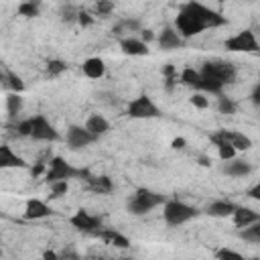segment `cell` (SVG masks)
<instances>
[{"label": "cell", "instance_id": "7402d4cb", "mask_svg": "<svg viewBox=\"0 0 260 260\" xmlns=\"http://www.w3.org/2000/svg\"><path fill=\"white\" fill-rule=\"evenodd\" d=\"M221 134L236 146V150H250L252 148V138L244 132H238V130H221Z\"/></svg>", "mask_w": 260, "mask_h": 260}, {"label": "cell", "instance_id": "b9f144b4", "mask_svg": "<svg viewBox=\"0 0 260 260\" xmlns=\"http://www.w3.org/2000/svg\"><path fill=\"white\" fill-rule=\"evenodd\" d=\"M77 14H79V12H73L71 8H67V10H63V20L73 22V20H77Z\"/></svg>", "mask_w": 260, "mask_h": 260}, {"label": "cell", "instance_id": "9a60e30c", "mask_svg": "<svg viewBox=\"0 0 260 260\" xmlns=\"http://www.w3.org/2000/svg\"><path fill=\"white\" fill-rule=\"evenodd\" d=\"M26 160L18 156L8 144L0 146V169H26Z\"/></svg>", "mask_w": 260, "mask_h": 260}, {"label": "cell", "instance_id": "f1b7e54d", "mask_svg": "<svg viewBox=\"0 0 260 260\" xmlns=\"http://www.w3.org/2000/svg\"><path fill=\"white\" fill-rule=\"evenodd\" d=\"M2 81H4V85H8L12 91H22L24 89V83H22V79L16 75V73H12V71H6L4 75H2Z\"/></svg>", "mask_w": 260, "mask_h": 260}, {"label": "cell", "instance_id": "277c9868", "mask_svg": "<svg viewBox=\"0 0 260 260\" xmlns=\"http://www.w3.org/2000/svg\"><path fill=\"white\" fill-rule=\"evenodd\" d=\"M181 10L189 12L193 18H197L205 28H209V26H221V24H225V22H228V18H225V16H221L219 12H215V10H211V8L203 6V4H199V2H195V0L187 2Z\"/></svg>", "mask_w": 260, "mask_h": 260}, {"label": "cell", "instance_id": "4fadbf2b", "mask_svg": "<svg viewBox=\"0 0 260 260\" xmlns=\"http://www.w3.org/2000/svg\"><path fill=\"white\" fill-rule=\"evenodd\" d=\"M185 45V39L179 35V30L177 28H173V26H165L162 28V32L158 35V47L162 49V51H173V49H179V47H183Z\"/></svg>", "mask_w": 260, "mask_h": 260}, {"label": "cell", "instance_id": "f546056e", "mask_svg": "<svg viewBox=\"0 0 260 260\" xmlns=\"http://www.w3.org/2000/svg\"><path fill=\"white\" fill-rule=\"evenodd\" d=\"M16 12H18L20 16H26V18H35V16H39V6H37V2H32V0H26V2H20V4H18Z\"/></svg>", "mask_w": 260, "mask_h": 260}, {"label": "cell", "instance_id": "ee69618b", "mask_svg": "<svg viewBox=\"0 0 260 260\" xmlns=\"http://www.w3.org/2000/svg\"><path fill=\"white\" fill-rule=\"evenodd\" d=\"M43 169H45V162H37V165H35V169H30V173H32V177H37V175H41V173H43Z\"/></svg>", "mask_w": 260, "mask_h": 260}, {"label": "cell", "instance_id": "7a4b0ae2", "mask_svg": "<svg viewBox=\"0 0 260 260\" xmlns=\"http://www.w3.org/2000/svg\"><path fill=\"white\" fill-rule=\"evenodd\" d=\"M199 215V211L179 199H169L162 203V217L169 225H181V223H187L191 219H195Z\"/></svg>", "mask_w": 260, "mask_h": 260}, {"label": "cell", "instance_id": "7bdbcfd3", "mask_svg": "<svg viewBox=\"0 0 260 260\" xmlns=\"http://www.w3.org/2000/svg\"><path fill=\"white\" fill-rule=\"evenodd\" d=\"M162 75L167 77V79H175V67L169 63V65H165L162 67Z\"/></svg>", "mask_w": 260, "mask_h": 260}, {"label": "cell", "instance_id": "4316f807", "mask_svg": "<svg viewBox=\"0 0 260 260\" xmlns=\"http://www.w3.org/2000/svg\"><path fill=\"white\" fill-rule=\"evenodd\" d=\"M240 236L244 240H248V242L260 244V219L254 221V223H250V225H246V228H242V234Z\"/></svg>", "mask_w": 260, "mask_h": 260}, {"label": "cell", "instance_id": "44dd1931", "mask_svg": "<svg viewBox=\"0 0 260 260\" xmlns=\"http://www.w3.org/2000/svg\"><path fill=\"white\" fill-rule=\"evenodd\" d=\"M238 205H234L232 201H225V199H217V201H211L207 205V213L211 217H228L236 211Z\"/></svg>", "mask_w": 260, "mask_h": 260}, {"label": "cell", "instance_id": "cb8c5ba5", "mask_svg": "<svg viewBox=\"0 0 260 260\" xmlns=\"http://www.w3.org/2000/svg\"><path fill=\"white\" fill-rule=\"evenodd\" d=\"M250 171H252V167L248 162L236 160V158L225 160V167H223V173L230 177H246V175H250Z\"/></svg>", "mask_w": 260, "mask_h": 260}, {"label": "cell", "instance_id": "8992f818", "mask_svg": "<svg viewBox=\"0 0 260 260\" xmlns=\"http://www.w3.org/2000/svg\"><path fill=\"white\" fill-rule=\"evenodd\" d=\"M201 73L203 75H209V77H215L223 85L234 83V79H236V67L230 61H221V59L205 61L203 67H201Z\"/></svg>", "mask_w": 260, "mask_h": 260}, {"label": "cell", "instance_id": "ab89813d", "mask_svg": "<svg viewBox=\"0 0 260 260\" xmlns=\"http://www.w3.org/2000/svg\"><path fill=\"white\" fill-rule=\"evenodd\" d=\"M187 146V140L183 138V136H177V138H173V142H171V148H175V150H181V148H185Z\"/></svg>", "mask_w": 260, "mask_h": 260}, {"label": "cell", "instance_id": "ffe728a7", "mask_svg": "<svg viewBox=\"0 0 260 260\" xmlns=\"http://www.w3.org/2000/svg\"><path fill=\"white\" fill-rule=\"evenodd\" d=\"M85 181H87V189H89V191H93V193H98V195L110 193V191L114 189L112 179H110V177H106V175H102V177H93V175H89Z\"/></svg>", "mask_w": 260, "mask_h": 260}, {"label": "cell", "instance_id": "1f68e13d", "mask_svg": "<svg viewBox=\"0 0 260 260\" xmlns=\"http://www.w3.org/2000/svg\"><path fill=\"white\" fill-rule=\"evenodd\" d=\"M217 108H219V112L221 114H236V102L232 100V98H225V95H221L219 93V98H217Z\"/></svg>", "mask_w": 260, "mask_h": 260}, {"label": "cell", "instance_id": "e0dca14e", "mask_svg": "<svg viewBox=\"0 0 260 260\" xmlns=\"http://www.w3.org/2000/svg\"><path fill=\"white\" fill-rule=\"evenodd\" d=\"M81 71H83V75H87L89 79H100V77H104V73H106V63H104V59H100V57H89V59L83 61Z\"/></svg>", "mask_w": 260, "mask_h": 260}, {"label": "cell", "instance_id": "60d3db41", "mask_svg": "<svg viewBox=\"0 0 260 260\" xmlns=\"http://www.w3.org/2000/svg\"><path fill=\"white\" fill-rule=\"evenodd\" d=\"M248 197L254 199V201H260V183H256L254 187L248 189Z\"/></svg>", "mask_w": 260, "mask_h": 260}, {"label": "cell", "instance_id": "d590c367", "mask_svg": "<svg viewBox=\"0 0 260 260\" xmlns=\"http://www.w3.org/2000/svg\"><path fill=\"white\" fill-rule=\"evenodd\" d=\"M16 132H18L20 136H30V132H32V118L20 120V122L16 124Z\"/></svg>", "mask_w": 260, "mask_h": 260}, {"label": "cell", "instance_id": "e575fe53", "mask_svg": "<svg viewBox=\"0 0 260 260\" xmlns=\"http://www.w3.org/2000/svg\"><path fill=\"white\" fill-rule=\"evenodd\" d=\"M112 10H114V2H112V0H98V2H95V12H98V14L108 16Z\"/></svg>", "mask_w": 260, "mask_h": 260}, {"label": "cell", "instance_id": "ac0fdd59", "mask_svg": "<svg viewBox=\"0 0 260 260\" xmlns=\"http://www.w3.org/2000/svg\"><path fill=\"white\" fill-rule=\"evenodd\" d=\"M95 236L102 238L106 244H110V246H114V248H122V250H124V248L130 246V240H128L124 234L116 232V230H100Z\"/></svg>", "mask_w": 260, "mask_h": 260}, {"label": "cell", "instance_id": "8fae6325", "mask_svg": "<svg viewBox=\"0 0 260 260\" xmlns=\"http://www.w3.org/2000/svg\"><path fill=\"white\" fill-rule=\"evenodd\" d=\"M30 136L35 140H45V142H55L59 140V132L55 130V126L45 118V116H32V132Z\"/></svg>", "mask_w": 260, "mask_h": 260}, {"label": "cell", "instance_id": "5b68a950", "mask_svg": "<svg viewBox=\"0 0 260 260\" xmlns=\"http://www.w3.org/2000/svg\"><path fill=\"white\" fill-rule=\"evenodd\" d=\"M126 114H128V118H134V120H150V118H158L160 110L146 93H142L128 104Z\"/></svg>", "mask_w": 260, "mask_h": 260}, {"label": "cell", "instance_id": "6da1fadb", "mask_svg": "<svg viewBox=\"0 0 260 260\" xmlns=\"http://www.w3.org/2000/svg\"><path fill=\"white\" fill-rule=\"evenodd\" d=\"M165 201H167V199H165L160 193H154V191H150V189L140 187V189H136V193L128 199L126 207H128V211H130L132 215H144V213H148L150 209H154L156 205H162Z\"/></svg>", "mask_w": 260, "mask_h": 260}, {"label": "cell", "instance_id": "7c38bea8", "mask_svg": "<svg viewBox=\"0 0 260 260\" xmlns=\"http://www.w3.org/2000/svg\"><path fill=\"white\" fill-rule=\"evenodd\" d=\"M53 215V209L49 203H45L43 199H28L26 205H24V217L26 219H43V217H49Z\"/></svg>", "mask_w": 260, "mask_h": 260}, {"label": "cell", "instance_id": "d4e9b609", "mask_svg": "<svg viewBox=\"0 0 260 260\" xmlns=\"http://www.w3.org/2000/svg\"><path fill=\"white\" fill-rule=\"evenodd\" d=\"M179 79H181L183 85H189V87L199 89V85H201V71H195L193 67H185V69L181 71Z\"/></svg>", "mask_w": 260, "mask_h": 260}, {"label": "cell", "instance_id": "c3c4849f", "mask_svg": "<svg viewBox=\"0 0 260 260\" xmlns=\"http://www.w3.org/2000/svg\"><path fill=\"white\" fill-rule=\"evenodd\" d=\"M217 2H219V4H223V2H225V0H217Z\"/></svg>", "mask_w": 260, "mask_h": 260}, {"label": "cell", "instance_id": "ba28073f", "mask_svg": "<svg viewBox=\"0 0 260 260\" xmlns=\"http://www.w3.org/2000/svg\"><path fill=\"white\" fill-rule=\"evenodd\" d=\"M69 223L83 232V234H98L100 232V225H102V219L98 215H91L87 209H77L71 217H69Z\"/></svg>", "mask_w": 260, "mask_h": 260}, {"label": "cell", "instance_id": "bcb514c9", "mask_svg": "<svg viewBox=\"0 0 260 260\" xmlns=\"http://www.w3.org/2000/svg\"><path fill=\"white\" fill-rule=\"evenodd\" d=\"M152 39H154L152 30H142V41H144V43H148V41H152Z\"/></svg>", "mask_w": 260, "mask_h": 260}, {"label": "cell", "instance_id": "d6a6232c", "mask_svg": "<svg viewBox=\"0 0 260 260\" xmlns=\"http://www.w3.org/2000/svg\"><path fill=\"white\" fill-rule=\"evenodd\" d=\"M51 185V197H63L67 191H69V183L67 181H53V183H49Z\"/></svg>", "mask_w": 260, "mask_h": 260}, {"label": "cell", "instance_id": "3957f363", "mask_svg": "<svg viewBox=\"0 0 260 260\" xmlns=\"http://www.w3.org/2000/svg\"><path fill=\"white\" fill-rule=\"evenodd\" d=\"M81 179V177H89V173L85 169H75L71 167L63 156H53L51 162H49V169L45 173V179L47 183H53V181H69V179Z\"/></svg>", "mask_w": 260, "mask_h": 260}, {"label": "cell", "instance_id": "30bf717a", "mask_svg": "<svg viewBox=\"0 0 260 260\" xmlns=\"http://www.w3.org/2000/svg\"><path fill=\"white\" fill-rule=\"evenodd\" d=\"M175 28L179 30V35L183 39H191V37H195V35L205 30V26L197 18H193L189 12H185V10H179V14L175 18Z\"/></svg>", "mask_w": 260, "mask_h": 260}, {"label": "cell", "instance_id": "f35d334b", "mask_svg": "<svg viewBox=\"0 0 260 260\" xmlns=\"http://www.w3.org/2000/svg\"><path fill=\"white\" fill-rule=\"evenodd\" d=\"M250 100H252L254 106H260V81L254 85V89H252V93H250Z\"/></svg>", "mask_w": 260, "mask_h": 260}, {"label": "cell", "instance_id": "83f0119b", "mask_svg": "<svg viewBox=\"0 0 260 260\" xmlns=\"http://www.w3.org/2000/svg\"><path fill=\"white\" fill-rule=\"evenodd\" d=\"M6 108H8V114L10 116H16L20 110H22V98L18 91H12L6 95Z\"/></svg>", "mask_w": 260, "mask_h": 260}, {"label": "cell", "instance_id": "5bb4252c", "mask_svg": "<svg viewBox=\"0 0 260 260\" xmlns=\"http://www.w3.org/2000/svg\"><path fill=\"white\" fill-rule=\"evenodd\" d=\"M120 49H122L124 55H130V57H144V55H148V43H144L142 39H134V37L120 39Z\"/></svg>", "mask_w": 260, "mask_h": 260}, {"label": "cell", "instance_id": "2e32d148", "mask_svg": "<svg viewBox=\"0 0 260 260\" xmlns=\"http://www.w3.org/2000/svg\"><path fill=\"white\" fill-rule=\"evenodd\" d=\"M211 142L215 144V148H217V156L221 158V160H232V158H236V146L221 134V130H217L215 134H211Z\"/></svg>", "mask_w": 260, "mask_h": 260}, {"label": "cell", "instance_id": "836d02e7", "mask_svg": "<svg viewBox=\"0 0 260 260\" xmlns=\"http://www.w3.org/2000/svg\"><path fill=\"white\" fill-rule=\"evenodd\" d=\"M215 258H219V260H242V254L234 252L230 248H221V250L215 252Z\"/></svg>", "mask_w": 260, "mask_h": 260}, {"label": "cell", "instance_id": "9c48e42d", "mask_svg": "<svg viewBox=\"0 0 260 260\" xmlns=\"http://www.w3.org/2000/svg\"><path fill=\"white\" fill-rule=\"evenodd\" d=\"M98 136L91 134L85 126H69L67 132H65V142L69 144V148L73 150H79V148H85L89 146L91 142H95Z\"/></svg>", "mask_w": 260, "mask_h": 260}, {"label": "cell", "instance_id": "74e56055", "mask_svg": "<svg viewBox=\"0 0 260 260\" xmlns=\"http://www.w3.org/2000/svg\"><path fill=\"white\" fill-rule=\"evenodd\" d=\"M77 22H79L81 26H89V24H93V16H91L89 12H85V10H79V14H77Z\"/></svg>", "mask_w": 260, "mask_h": 260}, {"label": "cell", "instance_id": "4dcf8cb0", "mask_svg": "<svg viewBox=\"0 0 260 260\" xmlns=\"http://www.w3.org/2000/svg\"><path fill=\"white\" fill-rule=\"evenodd\" d=\"M65 69H67V63L61 61V59H51V61H47V67H45V71H47L49 77H57V75H61Z\"/></svg>", "mask_w": 260, "mask_h": 260}, {"label": "cell", "instance_id": "7dc6e473", "mask_svg": "<svg viewBox=\"0 0 260 260\" xmlns=\"http://www.w3.org/2000/svg\"><path fill=\"white\" fill-rule=\"evenodd\" d=\"M199 165H203V167H209V158H207V156H199Z\"/></svg>", "mask_w": 260, "mask_h": 260}, {"label": "cell", "instance_id": "603a6c76", "mask_svg": "<svg viewBox=\"0 0 260 260\" xmlns=\"http://www.w3.org/2000/svg\"><path fill=\"white\" fill-rule=\"evenodd\" d=\"M85 128H87L91 134L102 136V134H106V132L110 130V122H108L104 116H100V114H91V116L87 118V122H85Z\"/></svg>", "mask_w": 260, "mask_h": 260}, {"label": "cell", "instance_id": "d6986e66", "mask_svg": "<svg viewBox=\"0 0 260 260\" xmlns=\"http://www.w3.org/2000/svg\"><path fill=\"white\" fill-rule=\"evenodd\" d=\"M232 217H234L236 228H246V225L258 221L260 219V213L254 211V209H250V207H236V211L232 213Z\"/></svg>", "mask_w": 260, "mask_h": 260}, {"label": "cell", "instance_id": "8d00e7d4", "mask_svg": "<svg viewBox=\"0 0 260 260\" xmlns=\"http://www.w3.org/2000/svg\"><path fill=\"white\" fill-rule=\"evenodd\" d=\"M189 102H191V106H195V108H199V110H205V108L209 106V102H207V98H205L203 93H193V95L189 98Z\"/></svg>", "mask_w": 260, "mask_h": 260}, {"label": "cell", "instance_id": "484cf974", "mask_svg": "<svg viewBox=\"0 0 260 260\" xmlns=\"http://www.w3.org/2000/svg\"><path fill=\"white\" fill-rule=\"evenodd\" d=\"M223 87H225V85H223L221 81H217L215 77H209V75H203V73H201V85H199V89H203V91H209V93H215V95H219Z\"/></svg>", "mask_w": 260, "mask_h": 260}, {"label": "cell", "instance_id": "f6af8a7d", "mask_svg": "<svg viewBox=\"0 0 260 260\" xmlns=\"http://www.w3.org/2000/svg\"><path fill=\"white\" fill-rule=\"evenodd\" d=\"M43 258H51V260H57V258H61V254H57V252H53V250H47V252H43Z\"/></svg>", "mask_w": 260, "mask_h": 260}, {"label": "cell", "instance_id": "52a82bcc", "mask_svg": "<svg viewBox=\"0 0 260 260\" xmlns=\"http://www.w3.org/2000/svg\"><path fill=\"white\" fill-rule=\"evenodd\" d=\"M225 49L234 51V53H256V51H260V45L256 41V35L250 28H246V30H240L234 37H230L225 41Z\"/></svg>", "mask_w": 260, "mask_h": 260}]
</instances>
